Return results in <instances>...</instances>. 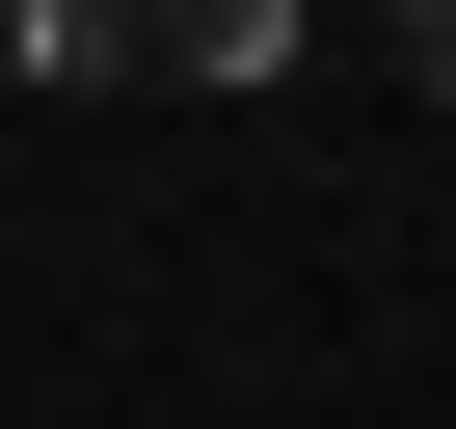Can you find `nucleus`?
Instances as JSON below:
<instances>
[{
  "mask_svg": "<svg viewBox=\"0 0 456 429\" xmlns=\"http://www.w3.org/2000/svg\"><path fill=\"white\" fill-rule=\"evenodd\" d=\"M108 54H134V81H269L296 0H108Z\"/></svg>",
  "mask_w": 456,
  "mask_h": 429,
  "instance_id": "1",
  "label": "nucleus"
},
{
  "mask_svg": "<svg viewBox=\"0 0 456 429\" xmlns=\"http://www.w3.org/2000/svg\"><path fill=\"white\" fill-rule=\"evenodd\" d=\"M376 28H403V81H429V108H456V0H376Z\"/></svg>",
  "mask_w": 456,
  "mask_h": 429,
  "instance_id": "2",
  "label": "nucleus"
}]
</instances>
